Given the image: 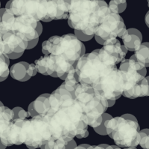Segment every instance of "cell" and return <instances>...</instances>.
<instances>
[{
	"instance_id": "cell-27",
	"label": "cell",
	"mask_w": 149,
	"mask_h": 149,
	"mask_svg": "<svg viewBox=\"0 0 149 149\" xmlns=\"http://www.w3.org/2000/svg\"><path fill=\"white\" fill-rule=\"evenodd\" d=\"M139 145L143 149H149V129L140 130Z\"/></svg>"
},
{
	"instance_id": "cell-3",
	"label": "cell",
	"mask_w": 149,
	"mask_h": 149,
	"mask_svg": "<svg viewBox=\"0 0 149 149\" xmlns=\"http://www.w3.org/2000/svg\"><path fill=\"white\" fill-rule=\"evenodd\" d=\"M117 61L103 49L85 54L74 63L79 83L93 86L97 81L116 68Z\"/></svg>"
},
{
	"instance_id": "cell-40",
	"label": "cell",
	"mask_w": 149,
	"mask_h": 149,
	"mask_svg": "<svg viewBox=\"0 0 149 149\" xmlns=\"http://www.w3.org/2000/svg\"><path fill=\"white\" fill-rule=\"evenodd\" d=\"M37 32L39 34V35H40L42 31V24H41L40 22H38V25H37Z\"/></svg>"
},
{
	"instance_id": "cell-34",
	"label": "cell",
	"mask_w": 149,
	"mask_h": 149,
	"mask_svg": "<svg viewBox=\"0 0 149 149\" xmlns=\"http://www.w3.org/2000/svg\"><path fill=\"white\" fill-rule=\"evenodd\" d=\"M38 40H39V38H37V39L34 40H31V41H29V42H28L27 49H33L34 47H35L36 45L38 43Z\"/></svg>"
},
{
	"instance_id": "cell-17",
	"label": "cell",
	"mask_w": 149,
	"mask_h": 149,
	"mask_svg": "<svg viewBox=\"0 0 149 149\" xmlns=\"http://www.w3.org/2000/svg\"><path fill=\"white\" fill-rule=\"evenodd\" d=\"M127 31L128 35L122 39L123 45L127 51L136 52L142 43V35L136 29H129Z\"/></svg>"
},
{
	"instance_id": "cell-1",
	"label": "cell",
	"mask_w": 149,
	"mask_h": 149,
	"mask_svg": "<svg viewBox=\"0 0 149 149\" xmlns=\"http://www.w3.org/2000/svg\"><path fill=\"white\" fill-rule=\"evenodd\" d=\"M49 102L50 110L42 116L49 125L52 137L63 138L69 142L87 130L86 117L64 83L50 94Z\"/></svg>"
},
{
	"instance_id": "cell-36",
	"label": "cell",
	"mask_w": 149,
	"mask_h": 149,
	"mask_svg": "<svg viewBox=\"0 0 149 149\" xmlns=\"http://www.w3.org/2000/svg\"><path fill=\"white\" fill-rule=\"evenodd\" d=\"M23 53H12V54H6V55L8 57L9 59H17V58H20L21 56L22 55Z\"/></svg>"
},
{
	"instance_id": "cell-46",
	"label": "cell",
	"mask_w": 149,
	"mask_h": 149,
	"mask_svg": "<svg viewBox=\"0 0 149 149\" xmlns=\"http://www.w3.org/2000/svg\"><path fill=\"white\" fill-rule=\"evenodd\" d=\"M124 149H136V148H125Z\"/></svg>"
},
{
	"instance_id": "cell-31",
	"label": "cell",
	"mask_w": 149,
	"mask_h": 149,
	"mask_svg": "<svg viewBox=\"0 0 149 149\" xmlns=\"http://www.w3.org/2000/svg\"><path fill=\"white\" fill-rule=\"evenodd\" d=\"M87 149H121L118 146H108L106 144H102L99 146H90Z\"/></svg>"
},
{
	"instance_id": "cell-15",
	"label": "cell",
	"mask_w": 149,
	"mask_h": 149,
	"mask_svg": "<svg viewBox=\"0 0 149 149\" xmlns=\"http://www.w3.org/2000/svg\"><path fill=\"white\" fill-rule=\"evenodd\" d=\"M3 41L5 44L4 54L24 53V51L27 49L28 41L25 40L22 37L13 32H8L4 34Z\"/></svg>"
},
{
	"instance_id": "cell-47",
	"label": "cell",
	"mask_w": 149,
	"mask_h": 149,
	"mask_svg": "<svg viewBox=\"0 0 149 149\" xmlns=\"http://www.w3.org/2000/svg\"><path fill=\"white\" fill-rule=\"evenodd\" d=\"M148 6L149 7V1H148Z\"/></svg>"
},
{
	"instance_id": "cell-23",
	"label": "cell",
	"mask_w": 149,
	"mask_h": 149,
	"mask_svg": "<svg viewBox=\"0 0 149 149\" xmlns=\"http://www.w3.org/2000/svg\"><path fill=\"white\" fill-rule=\"evenodd\" d=\"M68 142H66V139L63 138L60 139H54V138H51V139L49 142L42 146L40 148L41 149H66V145Z\"/></svg>"
},
{
	"instance_id": "cell-41",
	"label": "cell",
	"mask_w": 149,
	"mask_h": 149,
	"mask_svg": "<svg viewBox=\"0 0 149 149\" xmlns=\"http://www.w3.org/2000/svg\"><path fill=\"white\" fill-rule=\"evenodd\" d=\"M145 19H146V25H147L148 27L149 28V10L147 12V14H146V18H145Z\"/></svg>"
},
{
	"instance_id": "cell-43",
	"label": "cell",
	"mask_w": 149,
	"mask_h": 149,
	"mask_svg": "<svg viewBox=\"0 0 149 149\" xmlns=\"http://www.w3.org/2000/svg\"><path fill=\"white\" fill-rule=\"evenodd\" d=\"M13 1H9V2H8L7 3H6V5H5V9H7V10H8V9L10 8V5H11V3Z\"/></svg>"
},
{
	"instance_id": "cell-25",
	"label": "cell",
	"mask_w": 149,
	"mask_h": 149,
	"mask_svg": "<svg viewBox=\"0 0 149 149\" xmlns=\"http://www.w3.org/2000/svg\"><path fill=\"white\" fill-rule=\"evenodd\" d=\"M37 69V72H40V74L48 75L47 72H46V55L42 56L38 60L35 61L34 63Z\"/></svg>"
},
{
	"instance_id": "cell-30",
	"label": "cell",
	"mask_w": 149,
	"mask_h": 149,
	"mask_svg": "<svg viewBox=\"0 0 149 149\" xmlns=\"http://www.w3.org/2000/svg\"><path fill=\"white\" fill-rule=\"evenodd\" d=\"M74 35H75V37H76L80 41H89L90 40L94 37V36H95V35H92V36L86 35L85 34L82 33L81 31H78V30H74Z\"/></svg>"
},
{
	"instance_id": "cell-7",
	"label": "cell",
	"mask_w": 149,
	"mask_h": 149,
	"mask_svg": "<svg viewBox=\"0 0 149 149\" xmlns=\"http://www.w3.org/2000/svg\"><path fill=\"white\" fill-rule=\"evenodd\" d=\"M110 138L119 147L135 148L140 142V127L138 121L118 117L117 123Z\"/></svg>"
},
{
	"instance_id": "cell-22",
	"label": "cell",
	"mask_w": 149,
	"mask_h": 149,
	"mask_svg": "<svg viewBox=\"0 0 149 149\" xmlns=\"http://www.w3.org/2000/svg\"><path fill=\"white\" fill-rule=\"evenodd\" d=\"M134 56L146 67H149V42H142L140 47L135 52Z\"/></svg>"
},
{
	"instance_id": "cell-18",
	"label": "cell",
	"mask_w": 149,
	"mask_h": 149,
	"mask_svg": "<svg viewBox=\"0 0 149 149\" xmlns=\"http://www.w3.org/2000/svg\"><path fill=\"white\" fill-rule=\"evenodd\" d=\"M29 67V63L27 62H19L15 63L10 67V74L14 79L19 81H26L31 78L28 73V70Z\"/></svg>"
},
{
	"instance_id": "cell-42",
	"label": "cell",
	"mask_w": 149,
	"mask_h": 149,
	"mask_svg": "<svg viewBox=\"0 0 149 149\" xmlns=\"http://www.w3.org/2000/svg\"><path fill=\"white\" fill-rule=\"evenodd\" d=\"M108 102V107H111L112 106H113L116 103V100H109L107 101Z\"/></svg>"
},
{
	"instance_id": "cell-44",
	"label": "cell",
	"mask_w": 149,
	"mask_h": 149,
	"mask_svg": "<svg viewBox=\"0 0 149 149\" xmlns=\"http://www.w3.org/2000/svg\"><path fill=\"white\" fill-rule=\"evenodd\" d=\"M6 148H7V147L2 144V142H1V139H0V149H5Z\"/></svg>"
},
{
	"instance_id": "cell-10",
	"label": "cell",
	"mask_w": 149,
	"mask_h": 149,
	"mask_svg": "<svg viewBox=\"0 0 149 149\" xmlns=\"http://www.w3.org/2000/svg\"><path fill=\"white\" fill-rule=\"evenodd\" d=\"M10 9L16 17L30 16L38 22L44 21L47 16L46 0H14Z\"/></svg>"
},
{
	"instance_id": "cell-8",
	"label": "cell",
	"mask_w": 149,
	"mask_h": 149,
	"mask_svg": "<svg viewBox=\"0 0 149 149\" xmlns=\"http://www.w3.org/2000/svg\"><path fill=\"white\" fill-rule=\"evenodd\" d=\"M125 77L120 70L115 68L93 84L107 101L118 99L125 88Z\"/></svg>"
},
{
	"instance_id": "cell-28",
	"label": "cell",
	"mask_w": 149,
	"mask_h": 149,
	"mask_svg": "<svg viewBox=\"0 0 149 149\" xmlns=\"http://www.w3.org/2000/svg\"><path fill=\"white\" fill-rule=\"evenodd\" d=\"M14 112V120L15 119H26L29 117V113L24 110L22 107H16L14 109H12Z\"/></svg>"
},
{
	"instance_id": "cell-45",
	"label": "cell",
	"mask_w": 149,
	"mask_h": 149,
	"mask_svg": "<svg viewBox=\"0 0 149 149\" xmlns=\"http://www.w3.org/2000/svg\"><path fill=\"white\" fill-rule=\"evenodd\" d=\"M146 79H147L148 82V88H149V76L146 77ZM148 96H149V95H148Z\"/></svg>"
},
{
	"instance_id": "cell-2",
	"label": "cell",
	"mask_w": 149,
	"mask_h": 149,
	"mask_svg": "<svg viewBox=\"0 0 149 149\" xmlns=\"http://www.w3.org/2000/svg\"><path fill=\"white\" fill-rule=\"evenodd\" d=\"M109 10L104 1H70L68 24L86 35H95Z\"/></svg>"
},
{
	"instance_id": "cell-21",
	"label": "cell",
	"mask_w": 149,
	"mask_h": 149,
	"mask_svg": "<svg viewBox=\"0 0 149 149\" xmlns=\"http://www.w3.org/2000/svg\"><path fill=\"white\" fill-rule=\"evenodd\" d=\"M14 120V112L4 105L0 106V136Z\"/></svg>"
},
{
	"instance_id": "cell-14",
	"label": "cell",
	"mask_w": 149,
	"mask_h": 149,
	"mask_svg": "<svg viewBox=\"0 0 149 149\" xmlns=\"http://www.w3.org/2000/svg\"><path fill=\"white\" fill-rule=\"evenodd\" d=\"M46 9L47 16L43 22H47L52 20L68 19L70 10V1H46Z\"/></svg>"
},
{
	"instance_id": "cell-32",
	"label": "cell",
	"mask_w": 149,
	"mask_h": 149,
	"mask_svg": "<svg viewBox=\"0 0 149 149\" xmlns=\"http://www.w3.org/2000/svg\"><path fill=\"white\" fill-rule=\"evenodd\" d=\"M37 72V70L36 69V66L34 63H31L29 64V70H28V73H29V75L31 78L33 76H35Z\"/></svg>"
},
{
	"instance_id": "cell-26",
	"label": "cell",
	"mask_w": 149,
	"mask_h": 149,
	"mask_svg": "<svg viewBox=\"0 0 149 149\" xmlns=\"http://www.w3.org/2000/svg\"><path fill=\"white\" fill-rule=\"evenodd\" d=\"M113 119V117H112L111 115L107 113H104L103 114V121H102L101 125L98 126V127H95V128H94V130H95L97 134H100V135H107V131H106V127H105V123H106V122H107V120H110V119Z\"/></svg>"
},
{
	"instance_id": "cell-9",
	"label": "cell",
	"mask_w": 149,
	"mask_h": 149,
	"mask_svg": "<svg viewBox=\"0 0 149 149\" xmlns=\"http://www.w3.org/2000/svg\"><path fill=\"white\" fill-rule=\"evenodd\" d=\"M95 35L105 41L116 38V37L122 40L128 35V31L126 29L122 17L119 14L112 11L109 8Z\"/></svg>"
},
{
	"instance_id": "cell-37",
	"label": "cell",
	"mask_w": 149,
	"mask_h": 149,
	"mask_svg": "<svg viewBox=\"0 0 149 149\" xmlns=\"http://www.w3.org/2000/svg\"><path fill=\"white\" fill-rule=\"evenodd\" d=\"M122 118L126 119H129V120H133V121H137L136 118L134 116L131 115V114H124L122 116Z\"/></svg>"
},
{
	"instance_id": "cell-33",
	"label": "cell",
	"mask_w": 149,
	"mask_h": 149,
	"mask_svg": "<svg viewBox=\"0 0 149 149\" xmlns=\"http://www.w3.org/2000/svg\"><path fill=\"white\" fill-rule=\"evenodd\" d=\"M5 54V44L3 41V34L0 31V57Z\"/></svg>"
},
{
	"instance_id": "cell-12",
	"label": "cell",
	"mask_w": 149,
	"mask_h": 149,
	"mask_svg": "<svg viewBox=\"0 0 149 149\" xmlns=\"http://www.w3.org/2000/svg\"><path fill=\"white\" fill-rule=\"evenodd\" d=\"M37 25L38 21L30 16H19L16 17L12 32L29 42L39 38L40 35L37 30Z\"/></svg>"
},
{
	"instance_id": "cell-16",
	"label": "cell",
	"mask_w": 149,
	"mask_h": 149,
	"mask_svg": "<svg viewBox=\"0 0 149 149\" xmlns=\"http://www.w3.org/2000/svg\"><path fill=\"white\" fill-rule=\"evenodd\" d=\"M104 51L112 56L116 59L117 63H120L125 60V56L127 53V49L124 45H121L119 40L116 38L110 39L105 41L103 47L102 48Z\"/></svg>"
},
{
	"instance_id": "cell-19",
	"label": "cell",
	"mask_w": 149,
	"mask_h": 149,
	"mask_svg": "<svg viewBox=\"0 0 149 149\" xmlns=\"http://www.w3.org/2000/svg\"><path fill=\"white\" fill-rule=\"evenodd\" d=\"M50 94H42L32 102L33 107L38 116H45L50 110Z\"/></svg>"
},
{
	"instance_id": "cell-35",
	"label": "cell",
	"mask_w": 149,
	"mask_h": 149,
	"mask_svg": "<svg viewBox=\"0 0 149 149\" xmlns=\"http://www.w3.org/2000/svg\"><path fill=\"white\" fill-rule=\"evenodd\" d=\"M76 147V142H75L74 139H72V140H71L70 142H68L67 145H66V149H74Z\"/></svg>"
},
{
	"instance_id": "cell-24",
	"label": "cell",
	"mask_w": 149,
	"mask_h": 149,
	"mask_svg": "<svg viewBox=\"0 0 149 149\" xmlns=\"http://www.w3.org/2000/svg\"><path fill=\"white\" fill-rule=\"evenodd\" d=\"M109 8L112 11L116 14H121L125 11L127 8V2L125 0H113L110 1L109 3Z\"/></svg>"
},
{
	"instance_id": "cell-29",
	"label": "cell",
	"mask_w": 149,
	"mask_h": 149,
	"mask_svg": "<svg viewBox=\"0 0 149 149\" xmlns=\"http://www.w3.org/2000/svg\"><path fill=\"white\" fill-rule=\"evenodd\" d=\"M9 63H10V59L6 54H3L0 57V77L9 70Z\"/></svg>"
},
{
	"instance_id": "cell-13",
	"label": "cell",
	"mask_w": 149,
	"mask_h": 149,
	"mask_svg": "<svg viewBox=\"0 0 149 149\" xmlns=\"http://www.w3.org/2000/svg\"><path fill=\"white\" fill-rule=\"evenodd\" d=\"M25 119L13 120L8 127L4 130L0 136V139L2 144L6 147L13 145H21L23 142L22 136V127Z\"/></svg>"
},
{
	"instance_id": "cell-6",
	"label": "cell",
	"mask_w": 149,
	"mask_h": 149,
	"mask_svg": "<svg viewBox=\"0 0 149 149\" xmlns=\"http://www.w3.org/2000/svg\"><path fill=\"white\" fill-rule=\"evenodd\" d=\"M22 136L24 144L29 149L41 148L52 138L49 125L42 116L25 119L22 127Z\"/></svg>"
},
{
	"instance_id": "cell-11",
	"label": "cell",
	"mask_w": 149,
	"mask_h": 149,
	"mask_svg": "<svg viewBox=\"0 0 149 149\" xmlns=\"http://www.w3.org/2000/svg\"><path fill=\"white\" fill-rule=\"evenodd\" d=\"M119 70L122 72L125 77L126 84L124 92L128 91L135 85L142 81L146 78L147 73L146 66L139 62L134 54L129 59L124 60L121 62Z\"/></svg>"
},
{
	"instance_id": "cell-4",
	"label": "cell",
	"mask_w": 149,
	"mask_h": 149,
	"mask_svg": "<svg viewBox=\"0 0 149 149\" xmlns=\"http://www.w3.org/2000/svg\"><path fill=\"white\" fill-rule=\"evenodd\" d=\"M74 98L86 117L88 125L93 128L100 126L103 121V114L108 108L107 99L93 86L81 84L75 88Z\"/></svg>"
},
{
	"instance_id": "cell-39",
	"label": "cell",
	"mask_w": 149,
	"mask_h": 149,
	"mask_svg": "<svg viewBox=\"0 0 149 149\" xmlns=\"http://www.w3.org/2000/svg\"><path fill=\"white\" fill-rule=\"evenodd\" d=\"M94 37H95V40H96V42H98V43H99V44H101V45H104V44L105 40H102V38H101V37H98V36H96V35H95V36H94Z\"/></svg>"
},
{
	"instance_id": "cell-20",
	"label": "cell",
	"mask_w": 149,
	"mask_h": 149,
	"mask_svg": "<svg viewBox=\"0 0 149 149\" xmlns=\"http://www.w3.org/2000/svg\"><path fill=\"white\" fill-rule=\"evenodd\" d=\"M15 19L16 16L11 11V10L6 9L0 22V31L3 35L6 33L12 32V29L14 26Z\"/></svg>"
},
{
	"instance_id": "cell-38",
	"label": "cell",
	"mask_w": 149,
	"mask_h": 149,
	"mask_svg": "<svg viewBox=\"0 0 149 149\" xmlns=\"http://www.w3.org/2000/svg\"><path fill=\"white\" fill-rule=\"evenodd\" d=\"M9 74H10V70H8V71L5 72L2 74V76L0 77V82L3 81H5V79H7L8 76L9 75Z\"/></svg>"
},
{
	"instance_id": "cell-5",
	"label": "cell",
	"mask_w": 149,
	"mask_h": 149,
	"mask_svg": "<svg viewBox=\"0 0 149 149\" xmlns=\"http://www.w3.org/2000/svg\"><path fill=\"white\" fill-rule=\"evenodd\" d=\"M48 40L51 46L49 54L64 58L73 66L85 54V46L74 34L55 35L50 37Z\"/></svg>"
}]
</instances>
